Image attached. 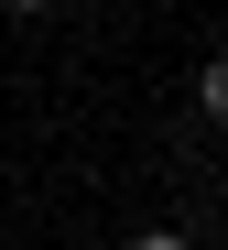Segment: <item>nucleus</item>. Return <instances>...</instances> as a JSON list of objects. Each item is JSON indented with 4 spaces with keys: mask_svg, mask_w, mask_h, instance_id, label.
I'll use <instances>...</instances> for the list:
<instances>
[{
    "mask_svg": "<svg viewBox=\"0 0 228 250\" xmlns=\"http://www.w3.org/2000/svg\"><path fill=\"white\" fill-rule=\"evenodd\" d=\"M196 109H207V120H228V55H207V65H196Z\"/></svg>",
    "mask_w": 228,
    "mask_h": 250,
    "instance_id": "f257e3e1",
    "label": "nucleus"
},
{
    "mask_svg": "<svg viewBox=\"0 0 228 250\" xmlns=\"http://www.w3.org/2000/svg\"><path fill=\"white\" fill-rule=\"evenodd\" d=\"M130 250H196V239H174V229H142V239H130Z\"/></svg>",
    "mask_w": 228,
    "mask_h": 250,
    "instance_id": "f03ea898",
    "label": "nucleus"
},
{
    "mask_svg": "<svg viewBox=\"0 0 228 250\" xmlns=\"http://www.w3.org/2000/svg\"><path fill=\"white\" fill-rule=\"evenodd\" d=\"M11 11H55V0H11Z\"/></svg>",
    "mask_w": 228,
    "mask_h": 250,
    "instance_id": "7ed1b4c3",
    "label": "nucleus"
}]
</instances>
